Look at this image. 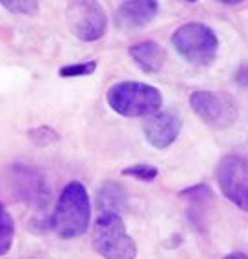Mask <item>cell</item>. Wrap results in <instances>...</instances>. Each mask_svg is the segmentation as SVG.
Masks as SVG:
<instances>
[{"instance_id": "2e32d148", "label": "cell", "mask_w": 248, "mask_h": 259, "mask_svg": "<svg viewBox=\"0 0 248 259\" xmlns=\"http://www.w3.org/2000/svg\"><path fill=\"white\" fill-rule=\"evenodd\" d=\"M235 80H237L239 85H248V65H243L239 72L235 74Z\"/></svg>"}, {"instance_id": "5bb4252c", "label": "cell", "mask_w": 248, "mask_h": 259, "mask_svg": "<svg viewBox=\"0 0 248 259\" xmlns=\"http://www.w3.org/2000/svg\"><path fill=\"white\" fill-rule=\"evenodd\" d=\"M124 176H132L135 180H141V182H152V180L157 178V168L154 165H132V167L124 168L122 170Z\"/></svg>"}, {"instance_id": "7c38bea8", "label": "cell", "mask_w": 248, "mask_h": 259, "mask_svg": "<svg viewBox=\"0 0 248 259\" xmlns=\"http://www.w3.org/2000/svg\"><path fill=\"white\" fill-rule=\"evenodd\" d=\"M97 70V61H80V63H69L60 67L58 74L61 78H84V76H91Z\"/></svg>"}, {"instance_id": "7a4b0ae2", "label": "cell", "mask_w": 248, "mask_h": 259, "mask_svg": "<svg viewBox=\"0 0 248 259\" xmlns=\"http://www.w3.org/2000/svg\"><path fill=\"white\" fill-rule=\"evenodd\" d=\"M106 102L122 117L156 115L163 104L159 89L143 81H119L108 89Z\"/></svg>"}, {"instance_id": "9a60e30c", "label": "cell", "mask_w": 248, "mask_h": 259, "mask_svg": "<svg viewBox=\"0 0 248 259\" xmlns=\"http://www.w3.org/2000/svg\"><path fill=\"white\" fill-rule=\"evenodd\" d=\"M6 10L13 11V13H21V15H35L39 10L37 2H15V0H4L0 2Z\"/></svg>"}, {"instance_id": "30bf717a", "label": "cell", "mask_w": 248, "mask_h": 259, "mask_svg": "<svg viewBox=\"0 0 248 259\" xmlns=\"http://www.w3.org/2000/svg\"><path fill=\"white\" fill-rule=\"evenodd\" d=\"M130 56L141 69L145 72H150V74L161 70L165 61H167L165 49L159 43H154V41H143V43L130 47Z\"/></svg>"}, {"instance_id": "4fadbf2b", "label": "cell", "mask_w": 248, "mask_h": 259, "mask_svg": "<svg viewBox=\"0 0 248 259\" xmlns=\"http://www.w3.org/2000/svg\"><path fill=\"white\" fill-rule=\"evenodd\" d=\"M28 137L32 141L33 145H39V146H49L52 143H58L60 141V135L58 132L50 128V126H39L35 130H30L28 132Z\"/></svg>"}, {"instance_id": "3957f363", "label": "cell", "mask_w": 248, "mask_h": 259, "mask_svg": "<svg viewBox=\"0 0 248 259\" xmlns=\"http://www.w3.org/2000/svg\"><path fill=\"white\" fill-rule=\"evenodd\" d=\"M93 246L104 259H135L137 246L117 213H102L95 222Z\"/></svg>"}, {"instance_id": "8fae6325", "label": "cell", "mask_w": 248, "mask_h": 259, "mask_svg": "<svg viewBox=\"0 0 248 259\" xmlns=\"http://www.w3.org/2000/svg\"><path fill=\"white\" fill-rule=\"evenodd\" d=\"M15 237V222L4 205L0 204V255L8 254Z\"/></svg>"}, {"instance_id": "277c9868", "label": "cell", "mask_w": 248, "mask_h": 259, "mask_svg": "<svg viewBox=\"0 0 248 259\" xmlns=\"http://www.w3.org/2000/svg\"><path fill=\"white\" fill-rule=\"evenodd\" d=\"M173 45L176 52L193 65H210L219 50V39L213 30L200 22L180 26L173 35Z\"/></svg>"}, {"instance_id": "ba28073f", "label": "cell", "mask_w": 248, "mask_h": 259, "mask_svg": "<svg viewBox=\"0 0 248 259\" xmlns=\"http://www.w3.org/2000/svg\"><path fill=\"white\" fill-rule=\"evenodd\" d=\"M180 130H182V120L173 111H161V113L152 115L143 124L146 141L157 150H163L173 145L178 139Z\"/></svg>"}, {"instance_id": "6da1fadb", "label": "cell", "mask_w": 248, "mask_h": 259, "mask_svg": "<svg viewBox=\"0 0 248 259\" xmlns=\"http://www.w3.org/2000/svg\"><path fill=\"white\" fill-rule=\"evenodd\" d=\"M89 222H91V200L86 185L74 180L65 185L61 191L52 224L61 239H76L87 232Z\"/></svg>"}, {"instance_id": "5b68a950", "label": "cell", "mask_w": 248, "mask_h": 259, "mask_svg": "<svg viewBox=\"0 0 248 259\" xmlns=\"http://www.w3.org/2000/svg\"><path fill=\"white\" fill-rule=\"evenodd\" d=\"M65 19L72 35L86 43L102 39L108 28V15L98 2H70Z\"/></svg>"}, {"instance_id": "9c48e42d", "label": "cell", "mask_w": 248, "mask_h": 259, "mask_svg": "<svg viewBox=\"0 0 248 259\" xmlns=\"http://www.w3.org/2000/svg\"><path fill=\"white\" fill-rule=\"evenodd\" d=\"M159 4L154 0H130L122 2L115 13V24L120 30H139L157 15Z\"/></svg>"}, {"instance_id": "52a82bcc", "label": "cell", "mask_w": 248, "mask_h": 259, "mask_svg": "<svg viewBox=\"0 0 248 259\" xmlns=\"http://www.w3.org/2000/svg\"><path fill=\"white\" fill-rule=\"evenodd\" d=\"M217 182L228 200L248 211V156L228 154L217 167Z\"/></svg>"}, {"instance_id": "e0dca14e", "label": "cell", "mask_w": 248, "mask_h": 259, "mask_svg": "<svg viewBox=\"0 0 248 259\" xmlns=\"http://www.w3.org/2000/svg\"><path fill=\"white\" fill-rule=\"evenodd\" d=\"M224 259H248L244 254H232V255H226Z\"/></svg>"}, {"instance_id": "8992f818", "label": "cell", "mask_w": 248, "mask_h": 259, "mask_svg": "<svg viewBox=\"0 0 248 259\" xmlns=\"http://www.w3.org/2000/svg\"><path fill=\"white\" fill-rule=\"evenodd\" d=\"M189 104L202 122L211 128H228L237 120V104L226 93L196 91L191 95Z\"/></svg>"}]
</instances>
